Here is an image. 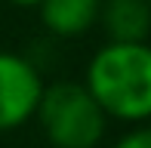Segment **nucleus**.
Returning <instances> with one entry per match:
<instances>
[{
	"instance_id": "obj_1",
	"label": "nucleus",
	"mask_w": 151,
	"mask_h": 148,
	"mask_svg": "<svg viewBox=\"0 0 151 148\" xmlns=\"http://www.w3.org/2000/svg\"><path fill=\"white\" fill-rule=\"evenodd\" d=\"M83 86L108 114L120 124L151 120V43H114L108 40L93 52Z\"/></svg>"
},
{
	"instance_id": "obj_6",
	"label": "nucleus",
	"mask_w": 151,
	"mask_h": 148,
	"mask_svg": "<svg viewBox=\"0 0 151 148\" xmlns=\"http://www.w3.org/2000/svg\"><path fill=\"white\" fill-rule=\"evenodd\" d=\"M111 148H151V124H133V130H127Z\"/></svg>"
},
{
	"instance_id": "obj_4",
	"label": "nucleus",
	"mask_w": 151,
	"mask_h": 148,
	"mask_svg": "<svg viewBox=\"0 0 151 148\" xmlns=\"http://www.w3.org/2000/svg\"><path fill=\"white\" fill-rule=\"evenodd\" d=\"M99 25L114 43H139L151 34V3L148 0H102Z\"/></svg>"
},
{
	"instance_id": "obj_5",
	"label": "nucleus",
	"mask_w": 151,
	"mask_h": 148,
	"mask_svg": "<svg viewBox=\"0 0 151 148\" xmlns=\"http://www.w3.org/2000/svg\"><path fill=\"white\" fill-rule=\"evenodd\" d=\"M40 22L56 37H80L99 25L102 0H43L37 6Z\"/></svg>"
},
{
	"instance_id": "obj_2",
	"label": "nucleus",
	"mask_w": 151,
	"mask_h": 148,
	"mask_svg": "<svg viewBox=\"0 0 151 148\" xmlns=\"http://www.w3.org/2000/svg\"><path fill=\"white\" fill-rule=\"evenodd\" d=\"M34 117L52 148H99L108 126V114L77 80L46 83Z\"/></svg>"
},
{
	"instance_id": "obj_8",
	"label": "nucleus",
	"mask_w": 151,
	"mask_h": 148,
	"mask_svg": "<svg viewBox=\"0 0 151 148\" xmlns=\"http://www.w3.org/2000/svg\"><path fill=\"white\" fill-rule=\"evenodd\" d=\"M148 3H151V0H148Z\"/></svg>"
},
{
	"instance_id": "obj_3",
	"label": "nucleus",
	"mask_w": 151,
	"mask_h": 148,
	"mask_svg": "<svg viewBox=\"0 0 151 148\" xmlns=\"http://www.w3.org/2000/svg\"><path fill=\"white\" fill-rule=\"evenodd\" d=\"M43 86L46 83L31 59L0 50V133H12L34 120Z\"/></svg>"
},
{
	"instance_id": "obj_7",
	"label": "nucleus",
	"mask_w": 151,
	"mask_h": 148,
	"mask_svg": "<svg viewBox=\"0 0 151 148\" xmlns=\"http://www.w3.org/2000/svg\"><path fill=\"white\" fill-rule=\"evenodd\" d=\"M9 3H12V6H19V9H37L43 0H9Z\"/></svg>"
}]
</instances>
